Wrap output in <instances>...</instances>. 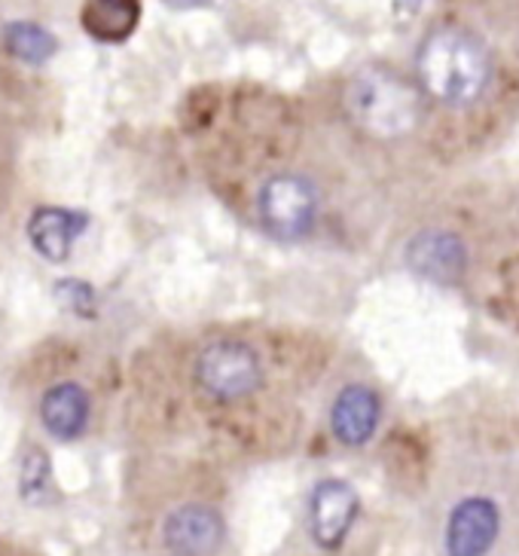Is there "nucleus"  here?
<instances>
[{
  "mask_svg": "<svg viewBox=\"0 0 519 556\" xmlns=\"http://www.w3.org/2000/svg\"><path fill=\"white\" fill-rule=\"evenodd\" d=\"M419 77L434 99L468 104L486 89L489 55L483 43L468 31L440 28L419 50Z\"/></svg>",
  "mask_w": 519,
  "mask_h": 556,
  "instance_id": "obj_1",
  "label": "nucleus"
},
{
  "mask_svg": "<svg viewBox=\"0 0 519 556\" xmlns=\"http://www.w3.org/2000/svg\"><path fill=\"white\" fill-rule=\"evenodd\" d=\"M345 111L376 138H404L422 119L419 92L385 67H364L349 80Z\"/></svg>",
  "mask_w": 519,
  "mask_h": 556,
  "instance_id": "obj_2",
  "label": "nucleus"
},
{
  "mask_svg": "<svg viewBox=\"0 0 519 556\" xmlns=\"http://www.w3.org/2000/svg\"><path fill=\"white\" fill-rule=\"evenodd\" d=\"M318 214V197L315 187L306 178L296 175H281V178L266 180L260 190V217L263 227L278 239H303Z\"/></svg>",
  "mask_w": 519,
  "mask_h": 556,
  "instance_id": "obj_3",
  "label": "nucleus"
},
{
  "mask_svg": "<svg viewBox=\"0 0 519 556\" xmlns=\"http://www.w3.org/2000/svg\"><path fill=\"white\" fill-rule=\"evenodd\" d=\"M199 386L220 401H236L260 386V361L254 349L236 340L208 345L195 364Z\"/></svg>",
  "mask_w": 519,
  "mask_h": 556,
  "instance_id": "obj_4",
  "label": "nucleus"
},
{
  "mask_svg": "<svg viewBox=\"0 0 519 556\" xmlns=\"http://www.w3.org/2000/svg\"><path fill=\"white\" fill-rule=\"evenodd\" d=\"M406 263L434 285H453L468 269V248L446 229H425L406 245Z\"/></svg>",
  "mask_w": 519,
  "mask_h": 556,
  "instance_id": "obj_5",
  "label": "nucleus"
},
{
  "mask_svg": "<svg viewBox=\"0 0 519 556\" xmlns=\"http://www.w3.org/2000/svg\"><path fill=\"white\" fill-rule=\"evenodd\" d=\"M357 517V492L342 480H325L312 492L308 523L312 539L325 551H337Z\"/></svg>",
  "mask_w": 519,
  "mask_h": 556,
  "instance_id": "obj_6",
  "label": "nucleus"
},
{
  "mask_svg": "<svg viewBox=\"0 0 519 556\" xmlns=\"http://www.w3.org/2000/svg\"><path fill=\"white\" fill-rule=\"evenodd\" d=\"M224 517L208 505H183L165 520L163 539L172 554H214L224 544Z\"/></svg>",
  "mask_w": 519,
  "mask_h": 556,
  "instance_id": "obj_7",
  "label": "nucleus"
},
{
  "mask_svg": "<svg viewBox=\"0 0 519 556\" xmlns=\"http://www.w3.org/2000/svg\"><path fill=\"white\" fill-rule=\"evenodd\" d=\"M495 535H498V507L483 495H477V498H465L453 510L446 547L455 556L486 554Z\"/></svg>",
  "mask_w": 519,
  "mask_h": 556,
  "instance_id": "obj_8",
  "label": "nucleus"
},
{
  "mask_svg": "<svg viewBox=\"0 0 519 556\" xmlns=\"http://www.w3.org/2000/svg\"><path fill=\"white\" fill-rule=\"evenodd\" d=\"M379 397L370 392L367 386H349L342 389L333 413H330V426L333 434L340 438L345 446H360L374 438L376 426H379Z\"/></svg>",
  "mask_w": 519,
  "mask_h": 556,
  "instance_id": "obj_9",
  "label": "nucleus"
},
{
  "mask_svg": "<svg viewBox=\"0 0 519 556\" xmlns=\"http://www.w3.org/2000/svg\"><path fill=\"white\" fill-rule=\"evenodd\" d=\"M89 224V217L80 212H67V208H40L34 212L31 224H28V236L31 245L52 263L67 261L74 239L80 236Z\"/></svg>",
  "mask_w": 519,
  "mask_h": 556,
  "instance_id": "obj_10",
  "label": "nucleus"
},
{
  "mask_svg": "<svg viewBox=\"0 0 519 556\" xmlns=\"http://www.w3.org/2000/svg\"><path fill=\"white\" fill-rule=\"evenodd\" d=\"M40 416L55 441H74V438H80L86 419H89V397L77 382H62L43 394Z\"/></svg>",
  "mask_w": 519,
  "mask_h": 556,
  "instance_id": "obj_11",
  "label": "nucleus"
},
{
  "mask_svg": "<svg viewBox=\"0 0 519 556\" xmlns=\"http://www.w3.org/2000/svg\"><path fill=\"white\" fill-rule=\"evenodd\" d=\"M141 18L138 0H86L83 7V28L96 40L116 43L126 40Z\"/></svg>",
  "mask_w": 519,
  "mask_h": 556,
  "instance_id": "obj_12",
  "label": "nucleus"
},
{
  "mask_svg": "<svg viewBox=\"0 0 519 556\" xmlns=\"http://www.w3.org/2000/svg\"><path fill=\"white\" fill-rule=\"evenodd\" d=\"M3 40H7V50L13 52L16 59L28 62V65H43L55 55V37L34 25V22H13L7 25L3 31Z\"/></svg>",
  "mask_w": 519,
  "mask_h": 556,
  "instance_id": "obj_13",
  "label": "nucleus"
},
{
  "mask_svg": "<svg viewBox=\"0 0 519 556\" xmlns=\"http://www.w3.org/2000/svg\"><path fill=\"white\" fill-rule=\"evenodd\" d=\"M22 495L28 502H40L49 492V458L40 450H31L22 462V477H18Z\"/></svg>",
  "mask_w": 519,
  "mask_h": 556,
  "instance_id": "obj_14",
  "label": "nucleus"
},
{
  "mask_svg": "<svg viewBox=\"0 0 519 556\" xmlns=\"http://www.w3.org/2000/svg\"><path fill=\"white\" fill-rule=\"evenodd\" d=\"M55 296L65 303L67 309H74L77 315H92V303H96V294L86 281H77V278H65L55 285Z\"/></svg>",
  "mask_w": 519,
  "mask_h": 556,
  "instance_id": "obj_15",
  "label": "nucleus"
}]
</instances>
